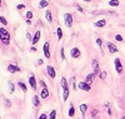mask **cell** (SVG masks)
<instances>
[{"label": "cell", "mask_w": 125, "mask_h": 119, "mask_svg": "<svg viewBox=\"0 0 125 119\" xmlns=\"http://www.w3.org/2000/svg\"><path fill=\"white\" fill-rule=\"evenodd\" d=\"M60 84H61V89H62V100L66 102L69 98V94H70V88H69V84H68V80L65 79V77L61 78Z\"/></svg>", "instance_id": "cell-1"}, {"label": "cell", "mask_w": 125, "mask_h": 119, "mask_svg": "<svg viewBox=\"0 0 125 119\" xmlns=\"http://www.w3.org/2000/svg\"><path fill=\"white\" fill-rule=\"evenodd\" d=\"M0 41L3 43V45H9L10 44V33L5 28H0Z\"/></svg>", "instance_id": "cell-2"}, {"label": "cell", "mask_w": 125, "mask_h": 119, "mask_svg": "<svg viewBox=\"0 0 125 119\" xmlns=\"http://www.w3.org/2000/svg\"><path fill=\"white\" fill-rule=\"evenodd\" d=\"M64 23L66 28H71L73 24H74V18H73V14L70 13H65L64 14Z\"/></svg>", "instance_id": "cell-3"}, {"label": "cell", "mask_w": 125, "mask_h": 119, "mask_svg": "<svg viewBox=\"0 0 125 119\" xmlns=\"http://www.w3.org/2000/svg\"><path fill=\"white\" fill-rule=\"evenodd\" d=\"M114 67H115V70H116L118 74H123V71H124V65H123L120 58H115V60H114Z\"/></svg>", "instance_id": "cell-4"}, {"label": "cell", "mask_w": 125, "mask_h": 119, "mask_svg": "<svg viewBox=\"0 0 125 119\" xmlns=\"http://www.w3.org/2000/svg\"><path fill=\"white\" fill-rule=\"evenodd\" d=\"M105 44H106V48H108V50H109L110 54H115V53L119 51L118 47L115 45V43H113V41H106Z\"/></svg>", "instance_id": "cell-5"}, {"label": "cell", "mask_w": 125, "mask_h": 119, "mask_svg": "<svg viewBox=\"0 0 125 119\" xmlns=\"http://www.w3.org/2000/svg\"><path fill=\"white\" fill-rule=\"evenodd\" d=\"M78 88L80 90H84V92H90L91 90V84H88L85 80H83V82H79Z\"/></svg>", "instance_id": "cell-6"}, {"label": "cell", "mask_w": 125, "mask_h": 119, "mask_svg": "<svg viewBox=\"0 0 125 119\" xmlns=\"http://www.w3.org/2000/svg\"><path fill=\"white\" fill-rule=\"evenodd\" d=\"M46 74L49 75L50 79H55L56 78V70H55L54 67H51V65H46Z\"/></svg>", "instance_id": "cell-7"}, {"label": "cell", "mask_w": 125, "mask_h": 119, "mask_svg": "<svg viewBox=\"0 0 125 119\" xmlns=\"http://www.w3.org/2000/svg\"><path fill=\"white\" fill-rule=\"evenodd\" d=\"M43 53H44V55L46 59H50L51 58V54H50V44H49V41H45L44 43V45H43Z\"/></svg>", "instance_id": "cell-8"}, {"label": "cell", "mask_w": 125, "mask_h": 119, "mask_svg": "<svg viewBox=\"0 0 125 119\" xmlns=\"http://www.w3.org/2000/svg\"><path fill=\"white\" fill-rule=\"evenodd\" d=\"M70 57L73 58V59H79V58H81V51H80V49L79 48H73L71 50H70Z\"/></svg>", "instance_id": "cell-9"}, {"label": "cell", "mask_w": 125, "mask_h": 119, "mask_svg": "<svg viewBox=\"0 0 125 119\" xmlns=\"http://www.w3.org/2000/svg\"><path fill=\"white\" fill-rule=\"evenodd\" d=\"M28 82H29V85L31 86V89H33V90H36L38 84H36V79H35V75H34V74H31V73H30Z\"/></svg>", "instance_id": "cell-10"}, {"label": "cell", "mask_w": 125, "mask_h": 119, "mask_svg": "<svg viewBox=\"0 0 125 119\" xmlns=\"http://www.w3.org/2000/svg\"><path fill=\"white\" fill-rule=\"evenodd\" d=\"M49 96H50V92H49V89H48V86H45V88H41V90H40V99H41V100H46Z\"/></svg>", "instance_id": "cell-11"}, {"label": "cell", "mask_w": 125, "mask_h": 119, "mask_svg": "<svg viewBox=\"0 0 125 119\" xmlns=\"http://www.w3.org/2000/svg\"><path fill=\"white\" fill-rule=\"evenodd\" d=\"M6 70H8L9 73H11V74H15V73H20V71H21L20 67L15 65V64H9V65L6 67Z\"/></svg>", "instance_id": "cell-12"}, {"label": "cell", "mask_w": 125, "mask_h": 119, "mask_svg": "<svg viewBox=\"0 0 125 119\" xmlns=\"http://www.w3.org/2000/svg\"><path fill=\"white\" fill-rule=\"evenodd\" d=\"M91 67H93V73L95 74V75H99V73H100L101 70H100V68H99V61H98L96 59H93Z\"/></svg>", "instance_id": "cell-13"}, {"label": "cell", "mask_w": 125, "mask_h": 119, "mask_svg": "<svg viewBox=\"0 0 125 119\" xmlns=\"http://www.w3.org/2000/svg\"><path fill=\"white\" fill-rule=\"evenodd\" d=\"M40 38H41L40 30H36V31H35V34L33 35V39H31V44H33V45H36L40 41Z\"/></svg>", "instance_id": "cell-14"}, {"label": "cell", "mask_w": 125, "mask_h": 119, "mask_svg": "<svg viewBox=\"0 0 125 119\" xmlns=\"http://www.w3.org/2000/svg\"><path fill=\"white\" fill-rule=\"evenodd\" d=\"M79 110H80V113H81V117L84 118V117H85V114H86V113H88V110H89V105H88V104H85V103L80 104V105H79Z\"/></svg>", "instance_id": "cell-15"}, {"label": "cell", "mask_w": 125, "mask_h": 119, "mask_svg": "<svg viewBox=\"0 0 125 119\" xmlns=\"http://www.w3.org/2000/svg\"><path fill=\"white\" fill-rule=\"evenodd\" d=\"M31 100H33V105L35 107V108H39L40 107V104H41V99H40V95H34L33 96V99H31Z\"/></svg>", "instance_id": "cell-16"}, {"label": "cell", "mask_w": 125, "mask_h": 119, "mask_svg": "<svg viewBox=\"0 0 125 119\" xmlns=\"http://www.w3.org/2000/svg\"><path fill=\"white\" fill-rule=\"evenodd\" d=\"M105 25H106V19H99L98 21H95V24H94L95 28H104Z\"/></svg>", "instance_id": "cell-17"}, {"label": "cell", "mask_w": 125, "mask_h": 119, "mask_svg": "<svg viewBox=\"0 0 125 119\" xmlns=\"http://www.w3.org/2000/svg\"><path fill=\"white\" fill-rule=\"evenodd\" d=\"M68 115H69V118H74L75 117V107H74V104H73V103H70Z\"/></svg>", "instance_id": "cell-18"}, {"label": "cell", "mask_w": 125, "mask_h": 119, "mask_svg": "<svg viewBox=\"0 0 125 119\" xmlns=\"http://www.w3.org/2000/svg\"><path fill=\"white\" fill-rule=\"evenodd\" d=\"M95 77H96V75L94 74V73H90V74H88V75H86L85 82H86L88 84H93V82H94V79H95Z\"/></svg>", "instance_id": "cell-19"}, {"label": "cell", "mask_w": 125, "mask_h": 119, "mask_svg": "<svg viewBox=\"0 0 125 119\" xmlns=\"http://www.w3.org/2000/svg\"><path fill=\"white\" fill-rule=\"evenodd\" d=\"M45 19H46V21L49 24L53 23V14H51L50 10H45Z\"/></svg>", "instance_id": "cell-20"}, {"label": "cell", "mask_w": 125, "mask_h": 119, "mask_svg": "<svg viewBox=\"0 0 125 119\" xmlns=\"http://www.w3.org/2000/svg\"><path fill=\"white\" fill-rule=\"evenodd\" d=\"M18 86H19L20 89H21V92H23V93H26V92H28V85H26L24 82H21V80L18 82Z\"/></svg>", "instance_id": "cell-21"}, {"label": "cell", "mask_w": 125, "mask_h": 119, "mask_svg": "<svg viewBox=\"0 0 125 119\" xmlns=\"http://www.w3.org/2000/svg\"><path fill=\"white\" fill-rule=\"evenodd\" d=\"M49 6V1L48 0H40V3H39V9H45Z\"/></svg>", "instance_id": "cell-22"}, {"label": "cell", "mask_w": 125, "mask_h": 119, "mask_svg": "<svg viewBox=\"0 0 125 119\" xmlns=\"http://www.w3.org/2000/svg\"><path fill=\"white\" fill-rule=\"evenodd\" d=\"M8 85H9V92H10V94H14V93H15V84H14L11 80H9Z\"/></svg>", "instance_id": "cell-23"}, {"label": "cell", "mask_w": 125, "mask_h": 119, "mask_svg": "<svg viewBox=\"0 0 125 119\" xmlns=\"http://www.w3.org/2000/svg\"><path fill=\"white\" fill-rule=\"evenodd\" d=\"M56 117H58V112L55 109H51L49 114V119H56Z\"/></svg>", "instance_id": "cell-24"}, {"label": "cell", "mask_w": 125, "mask_h": 119, "mask_svg": "<svg viewBox=\"0 0 125 119\" xmlns=\"http://www.w3.org/2000/svg\"><path fill=\"white\" fill-rule=\"evenodd\" d=\"M56 39L58 40H61L62 39V29L61 28H58L56 29Z\"/></svg>", "instance_id": "cell-25"}, {"label": "cell", "mask_w": 125, "mask_h": 119, "mask_svg": "<svg viewBox=\"0 0 125 119\" xmlns=\"http://www.w3.org/2000/svg\"><path fill=\"white\" fill-rule=\"evenodd\" d=\"M95 43H96V45L99 47V49H100L101 53H103V39H101V38H96V39H95Z\"/></svg>", "instance_id": "cell-26"}, {"label": "cell", "mask_w": 125, "mask_h": 119, "mask_svg": "<svg viewBox=\"0 0 125 119\" xmlns=\"http://www.w3.org/2000/svg\"><path fill=\"white\" fill-rule=\"evenodd\" d=\"M98 114H99V110H98V109H95V108H94V109H91V110H90V114H89V117H90V118L93 119V118H95V117H96Z\"/></svg>", "instance_id": "cell-27"}, {"label": "cell", "mask_w": 125, "mask_h": 119, "mask_svg": "<svg viewBox=\"0 0 125 119\" xmlns=\"http://www.w3.org/2000/svg\"><path fill=\"white\" fill-rule=\"evenodd\" d=\"M119 4H120V3H119V0H109V3H108L109 6H115V8L119 6Z\"/></svg>", "instance_id": "cell-28"}, {"label": "cell", "mask_w": 125, "mask_h": 119, "mask_svg": "<svg viewBox=\"0 0 125 119\" xmlns=\"http://www.w3.org/2000/svg\"><path fill=\"white\" fill-rule=\"evenodd\" d=\"M105 108H106V113L111 117V115H113V110H111V107H110V103H109V102L105 103Z\"/></svg>", "instance_id": "cell-29"}, {"label": "cell", "mask_w": 125, "mask_h": 119, "mask_svg": "<svg viewBox=\"0 0 125 119\" xmlns=\"http://www.w3.org/2000/svg\"><path fill=\"white\" fill-rule=\"evenodd\" d=\"M106 77H108V74H106V71H105V70H101V71L99 73V78H100L101 80H105V79H106Z\"/></svg>", "instance_id": "cell-30"}, {"label": "cell", "mask_w": 125, "mask_h": 119, "mask_svg": "<svg viewBox=\"0 0 125 119\" xmlns=\"http://www.w3.org/2000/svg\"><path fill=\"white\" fill-rule=\"evenodd\" d=\"M4 105H5V108L10 109V108H11V105H13V102H11V99H5V103H4Z\"/></svg>", "instance_id": "cell-31"}, {"label": "cell", "mask_w": 125, "mask_h": 119, "mask_svg": "<svg viewBox=\"0 0 125 119\" xmlns=\"http://www.w3.org/2000/svg\"><path fill=\"white\" fill-rule=\"evenodd\" d=\"M115 41H118V43H123V41H124V38H123V35H120V34H116V35H115Z\"/></svg>", "instance_id": "cell-32"}, {"label": "cell", "mask_w": 125, "mask_h": 119, "mask_svg": "<svg viewBox=\"0 0 125 119\" xmlns=\"http://www.w3.org/2000/svg\"><path fill=\"white\" fill-rule=\"evenodd\" d=\"M0 23H1L3 25H5V26H6V25H8V20H6L4 16H1V15H0Z\"/></svg>", "instance_id": "cell-33"}, {"label": "cell", "mask_w": 125, "mask_h": 119, "mask_svg": "<svg viewBox=\"0 0 125 119\" xmlns=\"http://www.w3.org/2000/svg\"><path fill=\"white\" fill-rule=\"evenodd\" d=\"M65 49L64 48H61L60 49V57H61V60H65V51H64Z\"/></svg>", "instance_id": "cell-34"}, {"label": "cell", "mask_w": 125, "mask_h": 119, "mask_svg": "<svg viewBox=\"0 0 125 119\" xmlns=\"http://www.w3.org/2000/svg\"><path fill=\"white\" fill-rule=\"evenodd\" d=\"M25 16H26V19H29V20H31L33 19V12H26V14H25Z\"/></svg>", "instance_id": "cell-35"}, {"label": "cell", "mask_w": 125, "mask_h": 119, "mask_svg": "<svg viewBox=\"0 0 125 119\" xmlns=\"http://www.w3.org/2000/svg\"><path fill=\"white\" fill-rule=\"evenodd\" d=\"M38 119H49V115H48L46 113H41V114L39 115Z\"/></svg>", "instance_id": "cell-36"}, {"label": "cell", "mask_w": 125, "mask_h": 119, "mask_svg": "<svg viewBox=\"0 0 125 119\" xmlns=\"http://www.w3.org/2000/svg\"><path fill=\"white\" fill-rule=\"evenodd\" d=\"M25 9V5L24 4H18L16 5V10H19V12H21V10H24Z\"/></svg>", "instance_id": "cell-37"}, {"label": "cell", "mask_w": 125, "mask_h": 119, "mask_svg": "<svg viewBox=\"0 0 125 119\" xmlns=\"http://www.w3.org/2000/svg\"><path fill=\"white\" fill-rule=\"evenodd\" d=\"M71 80H73V90H76L78 85H76V83H75V78H71Z\"/></svg>", "instance_id": "cell-38"}, {"label": "cell", "mask_w": 125, "mask_h": 119, "mask_svg": "<svg viewBox=\"0 0 125 119\" xmlns=\"http://www.w3.org/2000/svg\"><path fill=\"white\" fill-rule=\"evenodd\" d=\"M44 64V60L43 59H38V61H36V65L39 67V65H43Z\"/></svg>", "instance_id": "cell-39"}, {"label": "cell", "mask_w": 125, "mask_h": 119, "mask_svg": "<svg viewBox=\"0 0 125 119\" xmlns=\"http://www.w3.org/2000/svg\"><path fill=\"white\" fill-rule=\"evenodd\" d=\"M75 8L78 9V12H79V13H83V12H84V10H83V8H81L80 5H75Z\"/></svg>", "instance_id": "cell-40"}, {"label": "cell", "mask_w": 125, "mask_h": 119, "mask_svg": "<svg viewBox=\"0 0 125 119\" xmlns=\"http://www.w3.org/2000/svg\"><path fill=\"white\" fill-rule=\"evenodd\" d=\"M36 50H38V49H36V47H35V45H33V47L30 48V51H31V53H36Z\"/></svg>", "instance_id": "cell-41"}, {"label": "cell", "mask_w": 125, "mask_h": 119, "mask_svg": "<svg viewBox=\"0 0 125 119\" xmlns=\"http://www.w3.org/2000/svg\"><path fill=\"white\" fill-rule=\"evenodd\" d=\"M40 86H41V88H45V86H46V84H45L44 80H40Z\"/></svg>", "instance_id": "cell-42"}, {"label": "cell", "mask_w": 125, "mask_h": 119, "mask_svg": "<svg viewBox=\"0 0 125 119\" xmlns=\"http://www.w3.org/2000/svg\"><path fill=\"white\" fill-rule=\"evenodd\" d=\"M26 38H28V40H30V41H31V39H33V36L30 35V33H29V31L26 33Z\"/></svg>", "instance_id": "cell-43"}, {"label": "cell", "mask_w": 125, "mask_h": 119, "mask_svg": "<svg viewBox=\"0 0 125 119\" xmlns=\"http://www.w3.org/2000/svg\"><path fill=\"white\" fill-rule=\"evenodd\" d=\"M25 21H26V24H28V25H31V24H33V23H31V20H29V19H26Z\"/></svg>", "instance_id": "cell-44"}, {"label": "cell", "mask_w": 125, "mask_h": 119, "mask_svg": "<svg viewBox=\"0 0 125 119\" xmlns=\"http://www.w3.org/2000/svg\"><path fill=\"white\" fill-rule=\"evenodd\" d=\"M83 1H86V3H89V1H91V0H83Z\"/></svg>", "instance_id": "cell-45"}, {"label": "cell", "mask_w": 125, "mask_h": 119, "mask_svg": "<svg viewBox=\"0 0 125 119\" xmlns=\"http://www.w3.org/2000/svg\"><path fill=\"white\" fill-rule=\"evenodd\" d=\"M0 9H1V0H0Z\"/></svg>", "instance_id": "cell-46"}, {"label": "cell", "mask_w": 125, "mask_h": 119, "mask_svg": "<svg viewBox=\"0 0 125 119\" xmlns=\"http://www.w3.org/2000/svg\"><path fill=\"white\" fill-rule=\"evenodd\" d=\"M121 119H125V115H123V117H121Z\"/></svg>", "instance_id": "cell-47"}, {"label": "cell", "mask_w": 125, "mask_h": 119, "mask_svg": "<svg viewBox=\"0 0 125 119\" xmlns=\"http://www.w3.org/2000/svg\"><path fill=\"white\" fill-rule=\"evenodd\" d=\"M0 119H1V118H0Z\"/></svg>", "instance_id": "cell-48"}]
</instances>
